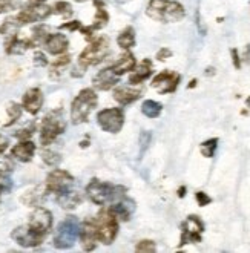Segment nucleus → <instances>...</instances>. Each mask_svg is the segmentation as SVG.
Segmentation results:
<instances>
[{"label":"nucleus","instance_id":"nucleus-9","mask_svg":"<svg viewBox=\"0 0 250 253\" xmlns=\"http://www.w3.org/2000/svg\"><path fill=\"white\" fill-rule=\"evenodd\" d=\"M97 122L100 125V127L106 132L111 133H117L120 132L125 123V114L122 109L119 108H111V109H105L98 112L97 115Z\"/></svg>","mask_w":250,"mask_h":253},{"label":"nucleus","instance_id":"nucleus-44","mask_svg":"<svg viewBox=\"0 0 250 253\" xmlns=\"http://www.w3.org/2000/svg\"><path fill=\"white\" fill-rule=\"evenodd\" d=\"M172 55V51L170 49H167V48H161L158 52H157V58L160 62H165L167 57H170Z\"/></svg>","mask_w":250,"mask_h":253},{"label":"nucleus","instance_id":"nucleus-8","mask_svg":"<svg viewBox=\"0 0 250 253\" xmlns=\"http://www.w3.org/2000/svg\"><path fill=\"white\" fill-rule=\"evenodd\" d=\"M204 232V224L197 215H189L187 219L181 224V241L178 247L186 244H198L201 243V233Z\"/></svg>","mask_w":250,"mask_h":253},{"label":"nucleus","instance_id":"nucleus-47","mask_svg":"<svg viewBox=\"0 0 250 253\" xmlns=\"http://www.w3.org/2000/svg\"><path fill=\"white\" fill-rule=\"evenodd\" d=\"M178 197H180V198L186 197V187H180V189H178Z\"/></svg>","mask_w":250,"mask_h":253},{"label":"nucleus","instance_id":"nucleus-36","mask_svg":"<svg viewBox=\"0 0 250 253\" xmlns=\"http://www.w3.org/2000/svg\"><path fill=\"white\" fill-rule=\"evenodd\" d=\"M42 158H43V161H45L48 166H57L58 163L62 161L60 155H58L57 152H52V151H43L42 152Z\"/></svg>","mask_w":250,"mask_h":253},{"label":"nucleus","instance_id":"nucleus-16","mask_svg":"<svg viewBox=\"0 0 250 253\" xmlns=\"http://www.w3.org/2000/svg\"><path fill=\"white\" fill-rule=\"evenodd\" d=\"M94 3L97 6V14H95V22H94V25L86 26V28H83V26L80 28L82 34H84L87 39L92 36L94 31H97V29H101L103 26H106L108 22H109V14L105 9V3H103L101 0H94Z\"/></svg>","mask_w":250,"mask_h":253},{"label":"nucleus","instance_id":"nucleus-26","mask_svg":"<svg viewBox=\"0 0 250 253\" xmlns=\"http://www.w3.org/2000/svg\"><path fill=\"white\" fill-rule=\"evenodd\" d=\"M137 66V62H135V57L132 55L130 52H125L120 58H119V62H117L114 66H111L112 68V71H114V74L115 76H123V74H126V72H129V71H132Z\"/></svg>","mask_w":250,"mask_h":253},{"label":"nucleus","instance_id":"nucleus-53","mask_svg":"<svg viewBox=\"0 0 250 253\" xmlns=\"http://www.w3.org/2000/svg\"><path fill=\"white\" fill-rule=\"evenodd\" d=\"M77 2H86V0H77Z\"/></svg>","mask_w":250,"mask_h":253},{"label":"nucleus","instance_id":"nucleus-2","mask_svg":"<svg viewBox=\"0 0 250 253\" xmlns=\"http://www.w3.org/2000/svg\"><path fill=\"white\" fill-rule=\"evenodd\" d=\"M125 189L119 187V186H114L109 183H101L98 180H92L86 187V193L87 197L91 198V201H94L98 206H105L108 203H115L117 200L123 198L125 195Z\"/></svg>","mask_w":250,"mask_h":253},{"label":"nucleus","instance_id":"nucleus-20","mask_svg":"<svg viewBox=\"0 0 250 253\" xmlns=\"http://www.w3.org/2000/svg\"><path fill=\"white\" fill-rule=\"evenodd\" d=\"M34 154H36V144L29 140H22L19 144H16L11 149V157L22 163H29L33 160Z\"/></svg>","mask_w":250,"mask_h":253},{"label":"nucleus","instance_id":"nucleus-48","mask_svg":"<svg viewBox=\"0 0 250 253\" xmlns=\"http://www.w3.org/2000/svg\"><path fill=\"white\" fill-rule=\"evenodd\" d=\"M213 68H208V69H206V76H212V74H213Z\"/></svg>","mask_w":250,"mask_h":253},{"label":"nucleus","instance_id":"nucleus-30","mask_svg":"<svg viewBox=\"0 0 250 253\" xmlns=\"http://www.w3.org/2000/svg\"><path fill=\"white\" fill-rule=\"evenodd\" d=\"M161 111H163V106L154 100H146L141 106V112L148 118H157L161 114Z\"/></svg>","mask_w":250,"mask_h":253},{"label":"nucleus","instance_id":"nucleus-27","mask_svg":"<svg viewBox=\"0 0 250 253\" xmlns=\"http://www.w3.org/2000/svg\"><path fill=\"white\" fill-rule=\"evenodd\" d=\"M46 193L48 192L45 186H37L33 190L25 192V195L22 197V203L26 206H39L43 201V198L46 197Z\"/></svg>","mask_w":250,"mask_h":253},{"label":"nucleus","instance_id":"nucleus-28","mask_svg":"<svg viewBox=\"0 0 250 253\" xmlns=\"http://www.w3.org/2000/svg\"><path fill=\"white\" fill-rule=\"evenodd\" d=\"M117 43H119V46H122L123 49H129L132 46H135V31L132 26H127L125 28L123 31L119 34L117 37Z\"/></svg>","mask_w":250,"mask_h":253},{"label":"nucleus","instance_id":"nucleus-15","mask_svg":"<svg viewBox=\"0 0 250 253\" xmlns=\"http://www.w3.org/2000/svg\"><path fill=\"white\" fill-rule=\"evenodd\" d=\"M43 106V92L40 87H31L22 98V108L31 115H37Z\"/></svg>","mask_w":250,"mask_h":253},{"label":"nucleus","instance_id":"nucleus-10","mask_svg":"<svg viewBox=\"0 0 250 253\" xmlns=\"http://www.w3.org/2000/svg\"><path fill=\"white\" fill-rule=\"evenodd\" d=\"M52 14V8L45 5V3H36L33 2V5H29L26 8H23L16 19L19 20L20 25H28V23H36V22H42L48 19Z\"/></svg>","mask_w":250,"mask_h":253},{"label":"nucleus","instance_id":"nucleus-42","mask_svg":"<svg viewBox=\"0 0 250 253\" xmlns=\"http://www.w3.org/2000/svg\"><path fill=\"white\" fill-rule=\"evenodd\" d=\"M149 141H151V133L149 132H143L141 137H140V143H141V154L146 151V147L149 146Z\"/></svg>","mask_w":250,"mask_h":253},{"label":"nucleus","instance_id":"nucleus-6","mask_svg":"<svg viewBox=\"0 0 250 253\" xmlns=\"http://www.w3.org/2000/svg\"><path fill=\"white\" fill-rule=\"evenodd\" d=\"M80 233V222L76 216H68L58 224L54 235V246L57 249H69L74 246Z\"/></svg>","mask_w":250,"mask_h":253},{"label":"nucleus","instance_id":"nucleus-1","mask_svg":"<svg viewBox=\"0 0 250 253\" xmlns=\"http://www.w3.org/2000/svg\"><path fill=\"white\" fill-rule=\"evenodd\" d=\"M146 14L155 22L175 23L184 19L186 11L180 2L175 0H151Z\"/></svg>","mask_w":250,"mask_h":253},{"label":"nucleus","instance_id":"nucleus-50","mask_svg":"<svg viewBox=\"0 0 250 253\" xmlns=\"http://www.w3.org/2000/svg\"><path fill=\"white\" fill-rule=\"evenodd\" d=\"M195 84H197V80H192V82H190V84H189V87H195Z\"/></svg>","mask_w":250,"mask_h":253},{"label":"nucleus","instance_id":"nucleus-7","mask_svg":"<svg viewBox=\"0 0 250 253\" xmlns=\"http://www.w3.org/2000/svg\"><path fill=\"white\" fill-rule=\"evenodd\" d=\"M109 48V40L108 37H98L95 39L89 46H86L84 51L79 57V65L84 69L87 66H92L100 63L105 58Z\"/></svg>","mask_w":250,"mask_h":253},{"label":"nucleus","instance_id":"nucleus-22","mask_svg":"<svg viewBox=\"0 0 250 253\" xmlns=\"http://www.w3.org/2000/svg\"><path fill=\"white\" fill-rule=\"evenodd\" d=\"M57 203L60 204L63 209H76V207L82 203V195L79 192L72 190L71 187L65 189L63 192L57 193L55 195Z\"/></svg>","mask_w":250,"mask_h":253},{"label":"nucleus","instance_id":"nucleus-12","mask_svg":"<svg viewBox=\"0 0 250 253\" xmlns=\"http://www.w3.org/2000/svg\"><path fill=\"white\" fill-rule=\"evenodd\" d=\"M11 238L22 247H37L43 243V240H45L46 236L40 235L39 232H36L33 227H29L26 224V226H20L17 229H14L11 233Z\"/></svg>","mask_w":250,"mask_h":253},{"label":"nucleus","instance_id":"nucleus-40","mask_svg":"<svg viewBox=\"0 0 250 253\" xmlns=\"http://www.w3.org/2000/svg\"><path fill=\"white\" fill-rule=\"evenodd\" d=\"M195 198H197L198 206H201V207H204V206H208V204L212 203L210 197H209V195H206L204 192H197V193H195Z\"/></svg>","mask_w":250,"mask_h":253},{"label":"nucleus","instance_id":"nucleus-21","mask_svg":"<svg viewBox=\"0 0 250 253\" xmlns=\"http://www.w3.org/2000/svg\"><path fill=\"white\" fill-rule=\"evenodd\" d=\"M29 48H34V44L31 42V39H20L19 36H11L9 40L6 42L5 44V51L6 54H11V55H19V54H23L25 51H28Z\"/></svg>","mask_w":250,"mask_h":253},{"label":"nucleus","instance_id":"nucleus-34","mask_svg":"<svg viewBox=\"0 0 250 253\" xmlns=\"http://www.w3.org/2000/svg\"><path fill=\"white\" fill-rule=\"evenodd\" d=\"M14 165L8 157H3V154H0V180L5 178L8 173H11Z\"/></svg>","mask_w":250,"mask_h":253},{"label":"nucleus","instance_id":"nucleus-51","mask_svg":"<svg viewBox=\"0 0 250 253\" xmlns=\"http://www.w3.org/2000/svg\"><path fill=\"white\" fill-rule=\"evenodd\" d=\"M31 2H36V3H43L45 0H31Z\"/></svg>","mask_w":250,"mask_h":253},{"label":"nucleus","instance_id":"nucleus-29","mask_svg":"<svg viewBox=\"0 0 250 253\" xmlns=\"http://www.w3.org/2000/svg\"><path fill=\"white\" fill-rule=\"evenodd\" d=\"M71 63V55H62L58 57L57 60L51 65V69H49V77L51 79H58L60 77V74L63 72V69Z\"/></svg>","mask_w":250,"mask_h":253},{"label":"nucleus","instance_id":"nucleus-4","mask_svg":"<svg viewBox=\"0 0 250 253\" xmlns=\"http://www.w3.org/2000/svg\"><path fill=\"white\" fill-rule=\"evenodd\" d=\"M66 129V122L63 118L62 109L51 111L42 122L40 127V143L43 146H49L60 133H63Z\"/></svg>","mask_w":250,"mask_h":253},{"label":"nucleus","instance_id":"nucleus-13","mask_svg":"<svg viewBox=\"0 0 250 253\" xmlns=\"http://www.w3.org/2000/svg\"><path fill=\"white\" fill-rule=\"evenodd\" d=\"M28 226L33 227L40 235L46 236L52 229V213L45 207H37V209L29 215Z\"/></svg>","mask_w":250,"mask_h":253},{"label":"nucleus","instance_id":"nucleus-18","mask_svg":"<svg viewBox=\"0 0 250 253\" xmlns=\"http://www.w3.org/2000/svg\"><path fill=\"white\" fill-rule=\"evenodd\" d=\"M45 48L52 55H60L69 48V40L65 34H49L45 40Z\"/></svg>","mask_w":250,"mask_h":253},{"label":"nucleus","instance_id":"nucleus-3","mask_svg":"<svg viewBox=\"0 0 250 253\" xmlns=\"http://www.w3.org/2000/svg\"><path fill=\"white\" fill-rule=\"evenodd\" d=\"M97 106V94L92 89H83L80 94L74 98L71 105V120L74 125H80L87 122L92 108Z\"/></svg>","mask_w":250,"mask_h":253},{"label":"nucleus","instance_id":"nucleus-31","mask_svg":"<svg viewBox=\"0 0 250 253\" xmlns=\"http://www.w3.org/2000/svg\"><path fill=\"white\" fill-rule=\"evenodd\" d=\"M20 26H22V25L19 23V20H17L16 17H11V19L5 20V22H3V25L0 26V34H5V36H14Z\"/></svg>","mask_w":250,"mask_h":253},{"label":"nucleus","instance_id":"nucleus-43","mask_svg":"<svg viewBox=\"0 0 250 253\" xmlns=\"http://www.w3.org/2000/svg\"><path fill=\"white\" fill-rule=\"evenodd\" d=\"M82 28V25H80V22H77V20H72V22H69V23H63L62 26H60V29H69V31H77V29H80Z\"/></svg>","mask_w":250,"mask_h":253},{"label":"nucleus","instance_id":"nucleus-32","mask_svg":"<svg viewBox=\"0 0 250 253\" xmlns=\"http://www.w3.org/2000/svg\"><path fill=\"white\" fill-rule=\"evenodd\" d=\"M216 147H218V138H210V140H206L204 143H201L200 151L206 158H212L215 155Z\"/></svg>","mask_w":250,"mask_h":253},{"label":"nucleus","instance_id":"nucleus-19","mask_svg":"<svg viewBox=\"0 0 250 253\" xmlns=\"http://www.w3.org/2000/svg\"><path fill=\"white\" fill-rule=\"evenodd\" d=\"M92 83H94V87L98 89V91H109L111 87H114L119 83V76H115L112 68H106L97 74Z\"/></svg>","mask_w":250,"mask_h":253},{"label":"nucleus","instance_id":"nucleus-17","mask_svg":"<svg viewBox=\"0 0 250 253\" xmlns=\"http://www.w3.org/2000/svg\"><path fill=\"white\" fill-rule=\"evenodd\" d=\"M80 241L84 250H92L95 249V243L98 241V236H97V229L94 226V221L92 219H86L82 227H80Z\"/></svg>","mask_w":250,"mask_h":253},{"label":"nucleus","instance_id":"nucleus-14","mask_svg":"<svg viewBox=\"0 0 250 253\" xmlns=\"http://www.w3.org/2000/svg\"><path fill=\"white\" fill-rule=\"evenodd\" d=\"M180 80H181L180 74H176L173 71H163L152 80V87L160 94H170L176 89Z\"/></svg>","mask_w":250,"mask_h":253},{"label":"nucleus","instance_id":"nucleus-23","mask_svg":"<svg viewBox=\"0 0 250 253\" xmlns=\"http://www.w3.org/2000/svg\"><path fill=\"white\" fill-rule=\"evenodd\" d=\"M140 97H141L140 89H130L126 86H119V87H115V91H114V100L119 101L123 106L129 105V103H134Z\"/></svg>","mask_w":250,"mask_h":253},{"label":"nucleus","instance_id":"nucleus-49","mask_svg":"<svg viewBox=\"0 0 250 253\" xmlns=\"http://www.w3.org/2000/svg\"><path fill=\"white\" fill-rule=\"evenodd\" d=\"M3 192H5V186H3L2 183H0V195H2Z\"/></svg>","mask_w":250,"mask_h":253},{"label":"nucleus","instance_id":"nucleus-33","mask_svg":"<svg viewBox=\"0 0 250 253\" xmlns=\"http://www.w3.org/2000/svg\"><path fill=\"white\" fill-rule=\"evenodd\" d=\"M6 112L9 115V122L6 123V126H11L12 123H16L20 115H22V106L17 105V103H9L8 108H6Z\"/></svg>","mask_w":250,"mask_h":253},{"label":"nucleus","instance_id":"nucleus-25","mask_svg":"<svg viewBox=\"0 0 250 253\" xmlns=\"http://www.w3.org/2000/svg\"><path fill=\"white\" fill-rule=\"evenodd\" d=\"M108 209L119 218V219H123V221H127L130 218V213L132 211H134V204H132L130 201L127 200H119V201H115L112 203V206H109Z\"/></svg>","mask_w":250,"mask_h":253},{"label":"nucleus","instance_id":"nucleus-45","mask_svg":"<svg viewBox=\"0 0 250 253\" xmlns=\"http://www.w3.org/2000/svg\"><path fill=\"white\" fill-rule=\"evenodd\" d=\"M195 20H197V26H198L200 34H201V36H206V26H204L203 22H201V16H200V11H198V9H197V12H195Z\"/></svg>","mask_w":250,"mask_h":253},{"label":"nucleus","instance_id":"nucleus-38","mask_svg":"<svg viewBox=\"0 0 250 253\" xmlns=\"http://www.w3.org/2000/svg\"><path fill=\"white\" fill-rule=\"evenodd\" d=\"M19 6H20L19 0H0V14L14 11V9H17Z\"/></svg>","mask_w":250,"mask_h":253},{"label":"nucleus","instance_id":"nucleus-24","mask_svg":"<svg viewBox=\"0 0 250 253\" xmlns=\"http://www.w3.org/2000/svg\"><path fill=\"white\" fill-rule=\"evenodd\" d=\"M151 74H152V63H151V60L146 58V60H143L137 69L135 68L132 69V74L129 76V83L130 84H140L146 79H149Z\"/></svg>","mask_w":250,"mask_h":253},{"label":"nucleus","instance_id":"nucleus-46","mask_svg":"<svg viewBox=\"0 0 250 253\" xmlns=\"http://www.w3.org/2000/svg\"><path fill=\"white\" fill-rule=\"evenodd\" d=\"M230 54H232V60H233V66L240 69L241 68V62H240V55H238V51L237 49H230Z\"/></svg>","mask_w":250,"mask_h":253},{"label":"nucleus","instance_id":"nucleus-35","mask_svg":"<svg viewBox=\"0 0 250 253\" xmlns=\"http://www.w3.org/2000/svg\"><path fill=\"white\" fill-rule=\"evenodd\" d=\"M52 12L58 14V16H63V17H69L72 14V6L68 2H57L52 6Z\"/></svg>","mask_w":250,"mask_h":253},{"label":"nucleus","instance_id":"nucleus-37","mask_svg":"<svg viewBox=\"0 0 250 253\" xmlns=\"http://www.w3.org/2000/svg\"><path fill=\"white\" fill-rule=\"evenodd\" d=\"M135 250L138 252V253H154L155 250H157V246H155V243L154 241H151V240H141L138 244H137V247H135Z\"/></svg>","mask_w":250,"mask_h":253},{"label":"nucleus","instance_id":"nucleus-11","mask_svg":"<svg viewBox=\"0 0 250 253\" xmlns=\"http://www.w3.org/2000/svg\"><path fill=\"white\" fill-rule=\"evenodd\" d=\"M72 181H74V176H72L69 172L62 170V169H54L46 178L45 187H46L48 193H54V195H57V193H60L65 189L71 187Z\"/></svg>","mask_w":250,"mask_h":253},{"label":"nucleus","instance_id":"nucleus-5","mask_svg":"<svg viewBox=\"0 0 250 253\" xmlns=\"http://www.w3.org/2000/svg\"><path fill=\"white\" fill-rule=\"evenodd\" d=\"M92 221L97 229L98 241H101L106 246L112 244L117 233H119V218H117L109 209H103Z\"/></svg>","mask_w":250,"mask_h":253},{"label":"nucleus","instance_id":"nucleus-52","mask_svg":"<svg viewBox=\"0 0 250 253\" xmlns=\"http://www.w3.org/2000/svg\"><path fill=\"white\" fill-rule=\"evenodd\" d=\"M247 105H249V106H250V97H249V98H247Z\"/></svg>","mask_w":250,"mask_h":253},{"label":"nucleus","instance_id":"nucleus-39","mask_svg":"<svg viewBox=\"0 0 250 253\" xmlns=\"http://www.w3.org/2000/svg\"><path fill=\"white\" fill-rule=\"evenodd\" d=\"M33 133H34V126L26 127V129H22V130L16 132V133H14V137H17V138L22 141V140H29V138L33 137Z\"/></svg>","mask_w":250,"mask_h":253},{"label":"nucleus","instance_id":"nucleus-41","mask_svg":"<svg viewBox=\"0 0 250 253\" xmlns=\"http://www.w3.org/2000/svg\"><path fill=\"white\" fill-rule=\"evenodd\" d=\"M34 65H36V66H46V65H48L46 55L43 54V52H40V51H37V52L34 54Z\"/></svg>","mask_w":250,"mask_h":253}]
</instances>
